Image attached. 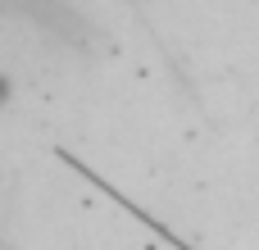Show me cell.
I'll return each instance as SVG.
<instances>
[{"instance_id":"cell-1","label":"cell","mask_w":259,"mask_h":250,"mask_svg":"<svg viewBox=\"0 0 259 250\" xmlns=\"http://www.w3.org/2000/svg\"><path fill=\"white\" fill-rule=\"evenodd\" d=\"M0 14H18L46 32H59V36H77V14L64 5V0H0Z\"/></svg>"}]
</instances>
